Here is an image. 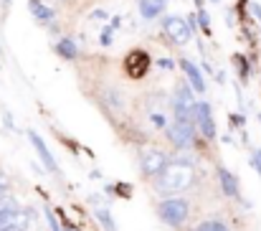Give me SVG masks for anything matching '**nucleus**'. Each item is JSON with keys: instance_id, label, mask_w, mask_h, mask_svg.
Here are the masks:
<instances>
[{"instance_id": "obj_10", "label": "nucleus", "mask_w": 261, "mask_h": 231, "mask_svg": "<svg viewBox=\"0 0 261 231\" xmlns=\"http://www.w3.org/2000/svg\"><path fill=\"white\" fill-rule=\"evenodd\" d=\"M216 173H218V186H221V191H223L226 196L236 198V196H239V178H236L228 168H223V165H221Z\"/></svg>"}, {"instance_id": "obj_24", "label": "nucleus", "mask_w": 261, "mask_h": 231, "mask_svg": "<svg viewBox=\"0 0 261 231\" xmlns=\"http://www.w3.org/2000/svg\"><path fill=\"white\" fill-rule=\"evenodd\" d=\"M101 46H112V31L109 28L101 33Z\"/></svg>"}, {"instance_id": "obj_27", "label": "nucleus", "mask_w": 261, "mask_h": 231, "mask_svg": "<svg viewBox=\"0 0 261 231\" xmlns=\"http://www.w3.org/2000/svg\"><path fill=\"white\" fill-rule=\"evenodd\" d=\"M114 28H119V18H112L109 20V31H114Z\"/></svg>"}, {"instance_id": "obj_6", "label": "nucleus", "mask_w": 261, "mask_h": 231, "mask_svg": "<svg viewBox=\"0 0 261 231\" xmlns=\"http://www.w3.org/2000/svg\"><path fill=\"white\" fill-rule=\"evenodd\" d=\"M140 165H142V173L147 178H155L168 165V155L163 153V150H158V148H145L142 155H140Z\"/></svg>"}, {"instance_id": "obj_9", "label": "nucleus", "mask_w": 261, "mask_h": 231, "mask_svg": "<svg viewBox=\"0 0 261 231\" xmlns=\"http://www.w3.org/2000/svg\"><path fill=\"white\" fill-rule=\"evenodd\" d=\"M177 64H180L182 74H185V79H188L190 89H193V91H198V94H203V91H205V79H203V72H200L193 61H188V59H180Z\"/></svg>"}, {"instance_id": "obj_7", "label": "nucleus", "mask_w": 261, "mask_h": 231, "mask_svg": "<svg viewBox=\"0 0 261 231\" xmlns=\"http://www.w3.org/2000/svg\"><path fill=\"white\" fill-rule=\"evenodd\" d=\"M193 120H195V125H198V130L205 140H216V120H213V112H211L208 102H195Z\"/></svg>"}, {"instance_id": "obj_8", "label": "nucleus", "mask_w": 261, "mask_h": 231, "mask_svg": "<svg viewBox=\"0 0 261 231\" xmlns=\"http://www.w3.org/2000/svg\"><path fill=\"white\" fill-rule=\"evenodd\" d=\"M28 140H31V145H33V150L38 153V157H41V163L46 165V170H48V173H59V165H56V160H54V155H51V150L46 148V143H43V137H41L38 132H33V130H28Z\"/></svg>"}, {"instance_id": "obj_3", "label": "nucleus", "mask_w": 261, "mask_h": 231, "mask_svg": "<svg viewBox=\"0 0 261 231\" xmlns=\"http://www.w3.org/2000/svg\"><path fill=\"white\" fill-rule=\"evenodd\" d=\"M165 132H168V140L173 143L177 150H185V148H190V143H193L195 122H193V120H177V117H175L173 122H168Z\"/></svg>"}, {"instance_id": "obj_18", "label": "nucleus", "mask_w": 261, "mask_h": 231, "mask_svg": "<svg viewBox=\"0 0 261 231\" xmlns=\"http://www.w3.org/2000/svg\"><path fill=\"white\" fill-rule=\"evenodd\" d=\"M195 231H228V226H226L223 221H205V224H200Z\"/></svg>"}, {"instance_id": "obj_29", "label": "nucleus", "mask_w": 261, "mask_h": 231, "mask_svg": "<svg viewBox=\"0 0 261 231\" xmlns=\"http://www.w3.org/2000/svg\"><path fill=\"white\" fill-rule=\"evenodd\" d=\"M211 3H218V0H211Z\"/></svg>"}, {"instance_id": "obj_2", "label": "nucleus", "mask_w": 261, "mask_h": 231, "mask_svg": "<svg viewBox=\"0 0 261 231\" xmlns=\"http://www.w3.org/2000/svg\"><path fill=\"white\" fill-rule=\"evenodd\" d=\"M158 214H160V219H163L168 226L177 229V226H182V224L188 221V216H190V206H188V201H185V198L168 196L165 201H160Z\"/></svg>"}, {"instance_id": "obj_25", "label": "nucleus", "mask_w": 261, "mask_h": 231, "mask_svg": "<svg viewBox=\"0 0 261 231\" xmlns=\"http://www.w3.org/2000/svg\"><path fill=\"white\" fill-rule=\"evenodd\" d=\"M251 10H254V15L261 20V5H259V3H251Z\"/></svg>"}, {"instance_id": "obj_4", "label": "nucleus", "mask_w": 261, "mask_h": 231, "mask_svg": "<svg viewBox=\"0 0 261 231\" xmlns=\"http://www.w3.org/2000/svg\"><path fill=\"white\" fill-rule=\"evenodd\" d=\"M195 91L190 89V84H177L175 86V102H173V109H175V117L177 120H193V112H195ZM195 122V120H193Z\"/></svg>"}, {"instance_id": "obj_30", "label": "nucleus", "mask_w": 261, "mask_h": 231, "mask_svg": "<svg viewBox=\"0 0 261 231\" xmlns=\"http://www.w3.org/2000/svg\"><path fill=\"white\" fill-rule=\"evenodd\" d=\"M259 120H261V114H259Z\"/></svg>"}, {"instance_id": "obj_5", "label": "nucleus", "mask_w": 261, "mask_h": 231, "mask_svg": "<svg viewBox=\"0 0 261 231\" xmlns=\"http://www.w3.org/2000/svg\"><path fill=\"white\" fill-rule=\"evenodd\" d=\"M163 33L173 41L175 46H185V43H190L193 28L188 26V20H182L177 15H165L163 18Z\"/></svg>"}, {"instance_id": "obj_16", "label": "nucleus", "mask_w": 261, "mask_h": 231, "mask_svg": "<svg viewBox=\"0 0 261 231\" xmlns=\"http://www.w3.org/2000/svg\"><path fill=\"white\" fill-rule=\"evenodd\" d=\"M104 102H107L112 109H122V107H124V99H122V94H119L114 86H104Z\"/></svg>"}, {"instance_id": "obj_12", "label": "nucleus", "mask_w": 261, "mask_h": 231, "mask_svg": "<svg viewBox=\"0 0 261 231\" xmlns=\"http://www.w3.org/2000/svg\"><path fill=\"white\" fill-rule=\"evenodd\" d=\"M137 8L142 18H158L165 10V0H137Z\"/></svg>"}, {"instance_id": "obj_17", "label": "nucleus", "mask_w": 261, "mask_h": 231, "mask_svg": "<svg viewBox=\"0 0 261 231\" xmlns=\"http://www.w3.org/2000/svg\"><path fill=\"white\" fill-rule=\"evenodd\" d=\"M150 122H152L158 130H165V127H168V117H165L160 109H158V112H150Z\"/></svg>"}, {"instance_id": "obj_15", "label": "nucleus", "mask_w": 261, "mask_h": 231, "mask_svg": "<svg viewBox=\"0 0 261 231\" xmlns=\"http://www.w3.org/2000/svg\"><path fill=\"white\" fill-rule=\"evenodd\" d=\"M94 219H96V221L104 226V231H117V224H114V219H112L109 209H104V206L94 209Z\"/></svg>"}, {"instance_id": "obj_26", "label": "nucleus", "mask_w": 261, "mask_h": 231, "mask_svg": "<svg viewBox=\"0 0 261 231\" xmlns=\"http://www.w3.org/2000/svg\"><path fill=\"white\" fill-rule=\"evenodd\" d=\"M160 64V69H173V61H168V59H163V61H158Z\"/></svg>"}, {"instance_id": "obj_19", "label": "nucleus", "mask_w": 261, "mask_h": 231, "mask_svg": "<svg viewBox=\"0 0 261 231\" xmlns=\"http://www.w3.org/2000/svg\"><path fill=\"white\" fill-rule=\"evenodd\" d=\"M46 219H48V226H51V231H64L61 226H59V219L54 216V211L46 206Z\"/></svg>"}, {"instance_id": "obj_13", "label": "nucleus", "mask_w": 261, "mask_h": 231, "mask_svg": "<svg viewBox=\"0 0 261 231\" xmlns=\"http://www.w3.org/2000/svg\"><path fill=\"white\" fill-rule=\"evenodd\" d=\"M28 10H31V13H33V18H36V20H41V23H51V20H54V15H56V13H54L48 5H43L41 0H28Z\"/></svg>"}, {"instance_id": "obj_22", "label": "nucleus", "mask_w": 261, "mask_h": 231, "mask_svg": "<svg viewBox=\"0 0 261 231\" xmlns=\"http://www.w3.org/2000/svg\"><path fill=\"white\" fill-rule=\"evenodd\" d=\"M8 191H10V180H8V178H5V175L0 173V198H3V196H5Z\"/></svg>"}, {"instance_id": "obj_23", "label": "nucleus", "mask_w": 261, "mask_h": 231, "mask_svg": "<svg viewBox=\"0 0 261 231\" xmlns=\"http://www.w3.org/2000/svg\"><path fill=\"white\" fill-rule=\"evenodd\" d=\"M91 20H107V10H101V8H96V10L91 13Z\"/></svg>"}, {"instance_id": "obj_11", "label": "nucleus", "mask_w": 261, "mask_h": 231, "mask_svg": "<svg viewBox=\"0 0 261 231\" xmlns=\"http://www.w3.org/2000/svg\"><path fill=\"white\" fill-rule=\"evenodd\" d=\"M31 211H23V209H15V214H13V219H10V224H5V226H0V231H28L31 226Z\"/></svg>"}, {"instance_id": "obj_21", "label": "nucleus", "mask_w": 261, "mask_h": 231, "mask_svg": "<svg viewBox=\"0 0 261 231\" xmlns=\"http://www.w3.org/2000/svg\"><path fill=\"white\" fill-rule=\"evenodd\" d=\"M198 20H200V26H203L205 31L211 28V20H208V13H205L203 8H198Z\"/></svg>"}, {"instance_id": "obj_20", "label": "nucleus", "mask_w": 261, "mask_h": 231, "mask_svg": "<svg viewBox=\"0 0 261 231\" xmlns=\"http://www.w3.org/2000/svg\"><path fill=\"white\" fill-rule=\"evenodd\" d=\"M251 168L261 175V150H254V153H251Z\"/></svg>"}, {"instance_id": "obj_28", "label": "nucleus", "mask_w": 261, "mask_h": 231, "mask_svg": "<svg viewBox=\"0 0 261 231\" xmlns=\"http://www.w3.org/2000/svg\"><path fill=\"white\" fill-rule=\"evenodd\" d=\"M66 231H76V229H66Z\"/></svg>"}, {"instance_id": "obj_1", "label": "nucleus", "mask_w": 261, "mask_h": 231, "mask_svg": "<svg viewBox=\"0 0 261 231\" xmlns=\"http://www.w3.org/2000/svg\"><path fill=\"white\" fill-rule=\"evenodd\" d=\"M195 183V168L190 160H168L160 175H155V191L163 196H177Z\"/></svg>"}, {"instance_id": "obj_14", "label": "nucleus", "mask_w": 261, "mask_h": 231, "mask_svg": "<svg viewBox=\"0 0 261 231\" xmlns=\"http://www.w3.org/2000/svg\"><path fill=\"white\" fill-rule=\"evenodd\" d=\"M56 54L71 61V59H76V56H79V49H76V43H74V41H69V38H61V41L56 43Z\"/></svg>"}]
</instances>
